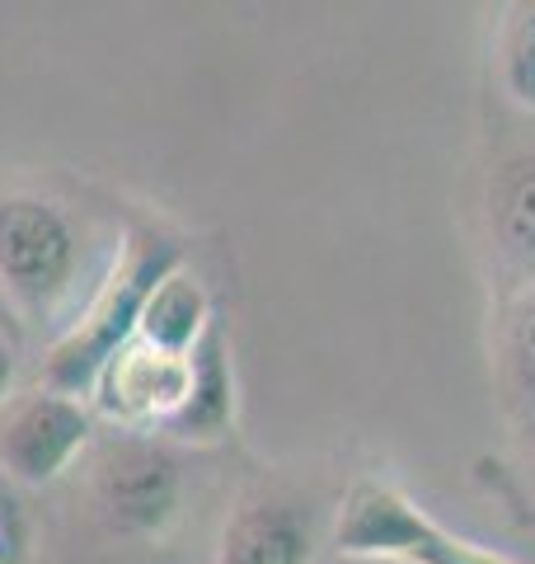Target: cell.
<instances>
[{
	"mask_svg": "<svg viewBox=\"0 0 535 564\" xmlns=\"http://www.w3.org/2000/svg\"><path fill=\"white\" fill-rule=\"evenodd\" d=\"M178 269H184V250L174 240L155 231H132L128 245H122V259L103 278L89 311L52 344L43 362L47 391H57V395L95 391V381L109 367L113 352H122L137 339V325H141V311H146L151 292Z\"/></svg>",
	"mask_w": 535,
	"mask_h": 564,
	"instance_id": "1",
	"label": "cell"
},
{
	"mask_svg": "<svg viewBox=\"0 0 535 564\" xmlns=\"http://www.w3.org/2000/svg\"><path fill=\"white\" fill-rule=\"evenodd\" d=\"M334 551L385 564H512L484 545L446 532L423 508L385 480H357L334 518Z\"/></svg>",
	"mask_w": 535,
	"mask_h": 564,
	"instance_id": "2",
	"label": "cell"
},
{
	"mask_svg": "<svg viewBox=\"0 0 535 564\" xmlns=\"http://www.w3.org/2000/svg\"><path fill=\"white\" fill-rule=\"evenodd\" d=\"M76 263L80 240L62 207L33 198V193L0 198V288L24 311H52V302L76 278Z\"/></svg>",
	"mask_w": 535,
	"mask_h": 564,
	"instance_id": "3",
	"label": "cell"
},
{
	"mask_svg": "<svg viewBox=\"0 0 535 564\" xmlns=\"http://www.w3.org/2000/svg\"><path fill=\"white\" fill-rule=\"evenodd\" d=\"M95 419L76 395L43 391L24 400L0 433V462L20 485H52L89 443Z\"/></svg>",
	"mask_w": 535,
	"mask_h": 564,
	"instance_id": "4",
	"label": "cell"
},
{
	"mask_svg": "<svg viewBox=\"0 0 535 564\" xmlns=\"http://www.w3.org/2000/svg\"><path fill=\"white\" fill-rule=\"evenodd\" d=\"M178 466L160 447L128 443L99 466V503L122 536H160L178 513Z\"/></svg>",
	"mask_w": 535,
	"mask_h": 564,
	"instance_id": "5",
	"label": "cell"
},
{
	"mask_svg": "<svg viewBox=\"0 0 535 564\" xmlns=\"http://www.w3.org/2000/svg\"><path fill=\"white\" fill-rule=\"evenodd\" d=\"M184 395H188V358L155 352L141 339L113 352L95 381L99 410L118 423H170Z\"/></svg>",
	"mask_w": 535,
	"mask_h": 564,
	"instance_id": "6",
	"label": "cell"
},
{
	"mask_svg": "<svg viewBox=\"0 0 535 564\" xmlns=\"http://www.w3.org/2000/svg\"><path fill=\"white\" fill-rule=\"evenodd\" d=\"M315 518L296 499H244L221 527L217 564H315Z\"/></svg>",
	"mask_w": 535,
	"mask_h": 564,
	"instance_id": "7",
	"label": "cell"
},
{
	"mask_svg": "<svg viewBox=\"0 0 535 564\" xmlns=\"http://www.w3.org/2000/svg\"><path fill=\"white\" fill-rule=\"evenodd\" d=\"M165 429L178 443H217L236 429V372L221 325H211L188 352V395Z\"/></svg>",
	"mask_w": 535,
	"mask_h": 564,
	"instance_id": "8",
	"label": "cell"
},
{
	"mask_svg": "<svg viewBox=\"0 0 535 564\" xmlns=\"http://www.w3.org/2000/svg\"><path fill=\"white\" fill-rule=\"evenodd\" d=\"M211 325L217 321H211L207 288L188 269H178L151 292L146 311H141V325H137V339L155 352H170V358H188Z\"/></svg>",
	"mask_w": 535,
	"mask_h": 564,
	"instance_id": "9",
	"label": "cell"
},
{
	"mask_svg": "<svg viewBox=\"0 0 535 564\" xmlns=\"http://www.w3.org/2000/svg\"><path fill=\"white\" fill-rule=\"evenodd\" d=\"M489 231L498 254L535 282V151L512 155L489 180Z\"/></svg>",
	"mask_w": 535,
	"mask_h": 564,
	"instance_id": "10",
	"label": "cell"
},
{
	"mask_svg": "<svg viewBox=\"0 0 535 564\" xmlns=\"http://www.w3.org/2000/svg\"><path fill=\"white\" fill-rule=\"evenodd\" d=\"M503 381H507V395L535 419V282L522 292V302L507 311V325H503Z\"/></svg>",
	"mask_w": 535,
	"mask_h": 564,
	"instance_id": "11",
	"label": "cell"
},
{
	"mask_svg": "<svg viewBox=\"0 0 535 564\" xmlns=\"http://www.w3.org/2000/svg\"><path fill=\"white\" fill-rule=\"evenodd\" d=\"M503 76H507L512 99L526 104V109H535V14L516 24L512 43H507V66H503Z\"/></svg>",
	"mask_w": 535,
	"mask_h": 564,
	"instance_id": "12",
	"label": "cell"
},
{
	"mask_svg": "<svg viewBox=\"0 0 535 564\" xmlns=\"http://www.w3.org/2000/svg\"><path fill=\"white\" fill-rule=\"evenodd\" d=\"M10 386H14V348L6 334H0V400L10 395Z\"/></svg>",
	"mask_w": 535,
	"mask_h": 564,
	"instance_id": "13",
	"label": "cell"
}]
</instances>
